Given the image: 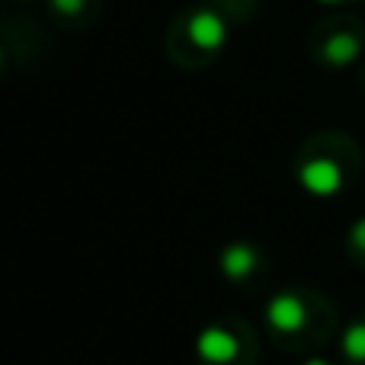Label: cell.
<instances>
[{"label":"cell","mask_w":365,"mask_h":365,"mask_svg":"<svg viewBox=\"0 0 365 365\" xmlns=\"http://www.w3.org/2000/svg\"><path fill=\"white\" fill-rule=\"evenodd\" d=\"M362 170V151L346 132H317L295 154V177L317 199L343 195Z\"/></svg>","instance_id":"cell-1"},{"label":"cell","mask_w":365,"mask_h":365,"mask_svg":"<svg viewBox=\"0 0 365 365\" xmlns=\"http://www.w3.org/2000/svg\"><path fill=\"white\" fill-rule=\"evenodd\" d=\"M231 23L215 6L192 0L167 23L164 51L180 71H202L225 51Z\"/></svg>","instance_id":"cell-2"},{"label":"cell","mask_w":365,"mask_h":365,"mask_svg":"<svg viewBox=\"0 0 365 365\" xmlns=\"http://www.w3.org/2000/svg\"><path fill=\"white\" fill-rule=\"evenodd\" d=\"M308 55L324 71L359 68L365 58V19L336 10L308 29Z\"/></svg>","instance_id":"cell-3"},{"label":"cell","mask_w":365,"mask_h":365,"mask_svg":"<svg viewBox=\"0 0 365 365\" xmlns=\"http://www.w3.org/2000/svg\"><path fill=\"white\" fill-rule=\"evenodd\" d=\"M266 317L269 327L276 330L282 340L295 343V346H308L330 334L334 327V311L327 302L317 295H304V292H282L266 304Z\"/></svg>","instance_id":"cell-4"},{"label":"cell","mask_w":365,"mask_h":365,"mask_svg":"<svg viewBox=\"0 0 365 365\" xmlns=\"http://www.w3.org/2000/svg\"><path fill=\"white\" fill-rule=\"evenodd\" d=\"M45 16L64 32H90L103 19V0H45Z\"/></svg>","instance_id":"cell-5"},{"label":"cell","mask_w":365,"mask_h":365,"mask_svg":"<svg viewBox=\"0 0 365 365\" xmlns=\"http://www.w3.org/2000/svg\"><path fill=\"white\" fill-rule=\"evenodd\" d=\"M199 353L205 362H227L234 353H237V343L227 330L221 327H208L205 334L199 336Z\"/></svg>","instance_id":"cell-6"},{"label":"cell","mask_w":365,"mask_h":365,"mask_svg":"<svg viewBox=\"0 0 365 365\" xmlns=\"http://www.w3.org/2000/svg\"><path fill=\"white\" fill-rule=\"evenodd\" d=\"M340 356L346 365H365V314L346 324L340 336Z\"/></svg>","instance_id":"cell-7"},{"label":"cell","mask_w":365,"mask_h":365,"mask_svg":"<svg viewBox=\"0 0 365 365\" xmlns=\"http://www.w3.org/2000/svg\"><path fill=\"white\" fill-rule=\"evenodd\" d=\"M202 4L225 13V19L231 26H250L263 10V0H202Z\"/></svg>","instance_id":"cell-8"},{"label":"cell","mask_w":365,"mask_h":365,"mask_svg":"<svg viewBox=\"0 0 365 365\" xmlns=\"http://www.w3.org/2000/svg\"><path fill=\"white\" fill-rule=\"evenodd\" d=\"M257 266H259V253L250 244H237L231 250H225V257H221V269L231 279H247Z\"/></svg>","instance_id":"cell-9"},{"label":"cell","mask_w":365,"mask_h":365,"mask_svg":"<svg viewBox=\"0 0 365 365\" xmlns=\"http://www.w3.org/2000/svg\"><path fill=\"white\" fill-rule=\"evenodd\" d=\"M346 253H349V259H353L356 266H362V269H365V215L349 225V231H346Z\"/></svg>","instance_id":"cell-10"},{"label":"cell","mask_w":365,"mask_h":365,"mask_svg":"<svg viewBox=\"0 0 365 365\" xmlns=\"http://www.w3.org/2000/svg\"><path fill=\"white\" fill-rule=\"evenodd\" d=\"M6 71H10V51H6V42L0 38V81L6 77Z\"/></svg>","instance_id":"cell-11"},{"label":"cell","mask_w":365,"mask_h":365,"mask_svg":"<svg viewBox=\"0 0 365 365\" xmlns=\"http://www.w3.org/2000/svg\"><path fill=\"white\" fill-rule=\"evenodd\" d=\"M317 4H324V6H336V10H340V6H349V4H359V0H317Z\"/></svg>","instance_id":"cell-12"},{"label":"cell","mask_w":365,"mask_h":365,"mask_svg":"<svg viewBox=\"0 0 365 365\" xmlns=\"http://www.w3.org/2000/svg\"><path fill=\"white\" fill-rule=\"evenodd\" d=\"M356 83H359V90L365 93V58H362V64L356 68Z\"/></svg>","instance_id":"cell-13"},{"label":"cell","mask_w":365,"mask_h":365,"mask_svg":"<svg viewBox=\"0 0 365 365\" xmlns=\"http://www.w3.org/2000/svg\"><path fill=\"white\" fill-rule=\"evenodd\" d=\"M304 365H334V362H327V359H308Z\"/></svg>","instance_id":"cell-14"},{"label":"cell","mask_w":365,"mask_h":365,"mask_svg":"<svg viewBox=\"0 0 365 365\" xmlns=\"http://www.w3.org/2000/svg\"><path fill=\"white\" fill-rule=\"evenodd\" d=\"M23 4H32V0H23Z\"/></svg>","instance_id":"cell-15"}]
</instances>
